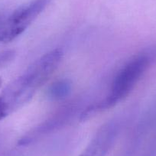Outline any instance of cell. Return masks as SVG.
Masks as SVG:
<instances>
[{
  "label": "cell",
  "mask_w": 156,
  "mask_h": 156,
  "mask_svg": "<svg viewBox=\"0 0 156 156\" xmlns=\"http://www.w3.org/2000/svg\"><path fill=\"white\" fill-rule=\"evenodd\" d=\"M156 61V46L133 57L117 73L112 82L110 92L106 99L86 109L82 114L83 119L90 117L103 109L115 106L129 95L141 76L151 64Z\"/></svg>",
  "instance_id": "cell-1"
},
{
  "label": "cell",
  "mask_w": 156,
  "mask_h": 156,
  "mask_svg": "<svg viewBox=\"0 0 156 156\" xmlns=\"http://www.w3.org/2000/svg\"><path fill=\"white\" fill-rule=\"evenodd\" d=\"M75 110H76V107L73 105L65 106L61 111L51 117L48 120H46L39 126L36 127L35 129H32V131L22 137L19 141V144L21 145L28 144L31 141L34 140L36 138L40 137L42 135L47 134L49 132L60 128L71 118L72 115L75 112Z\"/></svg>",
  "instance_id": "cell-5"
},
{
  "label": "cell",
  "mask_w": 156,
  "mask_h": 156,
  "mask_svg": "<svg viewBox=\"0 0 156 156\" xmlns=\"http://www.w3.org/2000/svg\"><path fill=\"white\" fill-rule=\"evenodd\" d=\"M64 52L56 48L43 55L26 71L16 79L27 98H32L36 91L46 83L62 61Z\"/></svg>",
  "instance_id": "cell-2"
},
{
  "label": "cell",
  "mask_w": 156,
  "mask_h": 156,
  "mask_svg": "<svg viewBox=\"0 0 156 156\" xmlns=\"http://www.w3.org/2000/svg\"><path fill=\"white\" fill-rule=\"evenodd\" d=\"M16 51L12 49L0 51V69L9 64L16 58Z\"/></svg>",
  "instance_id": "cell-7"
},
{
  "label": "cell",
  "mask_w": 156,
  "mask_h": 156,
  "mask_svg": "<svg viewBox=\"0 0 156 156\" xmlns=\"http://www.w3.org/2000/svg\"><path fill=\"white\" fill-rule=\"evenodd\" d=\"M51 0H31L15 10L8 18L0 19V41L10 42L25 31Z\"/></svg>",
  "instance_id": "cell-3"
},
{
  "label": "cell",
  "mask_w": 156,
  "mask_h": 156,
  "mask_svg": "<svg viewBox=\"0 0 156 156\" xmlns=\"http://www.w3.org/2000/svg\"><path fill=\"white\" fill-rule=\"evenodd\" d=\"M7 116V113L5 110V108H4L3 105L0 101V121L3 119L5 117Z\"/></svg>",
  "instance_id": "cell-8"
},
{
  "label": "cell",
  "mask_w": 156,
  "mask_h": 156,
  "mask_svg": "<svg viewBox=\"0 0 156 156\" xmlns=\"http://www.w3.org/2000/svg\"><path fill=\"white\" fill-rule=\"evenodd\" d=\"M72 83L68 79H61L52 83L47 90L48 98L55 101L67 98L71 94Z\"/></svg>",
  "instance_id": "cell-6"
},
{
  "label": "cell",
  "mask_w": 156,
  "mask_h": 156,
  "mask_svg": "<svg viewBox=\"0 0 156 156\" xmlns=\"http://www.w3.org/2000/svg\"><path fill=\"white\" fill-rule=\"evenodd\" d=\"M119 128V122L116 119L103 124L80 156L106 155L115 141Z\"/></svg>",
  "instance_id": "cell-4"
},
{
  "label": "cell",
  "mask_w": 156,
  "mask_h": 156,
  "mask_svg": "<svg viewBox=\"0 0 156 156\" xmlns=\"http://www.w3.org/2000/svg\"><path fill=\"white\" fill-rule=\"evenodd\" d=\"M1 84H2V80H1V78H0V87H1Z\"/></svg>",
  "instance_id": "cell-9"
}]
</instances>
